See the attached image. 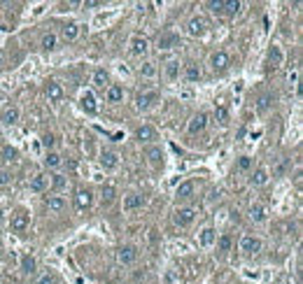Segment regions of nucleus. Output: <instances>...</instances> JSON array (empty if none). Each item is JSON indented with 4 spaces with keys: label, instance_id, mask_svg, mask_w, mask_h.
Returning <instances> with one entry per match:
<instances>
[{
    "label": "nucleus",
    "instance_id": "obj_1",
    "mask_svg": "<svg viewBox=\"0 0 303 284\" xmlns=\"http://www.w3.org/2000/svg\"><path fill=\"white\" fill-rule=\"evenodd\" d=\"M238 247H240V252L245 256H254V254H259L263 250V242H261V238H256V236H242Z\"/></svg>",
    "mask_w": 303,
    "mask_h": 284
},
{
    "label": "nucleus",
    "instance_id": "obj_2",
    "mask_svg": "<svg viewBox=\"0 0 303 284\" xmlns=\"http://www.w3.org/2000/svg\"><path fill=\"white\" fill-rule=\"evenodd\" d=\"M208 21H205V16H201V14H196V16H191V19L187 21V35L189 38H203V35L208 33Z\"/></svg>",
    "mask_w": 303,
    "mask_h": 284
},
{
    "label": "nucleus",
    "instance_id": "obj_3",
    "mask_svg": "<svg viewBox=\"0 0 303 284\" xmlns=\"http://www.w3.org/2000/svg\"><path fill=\"white\" fill-rule=\"evenodd\" d=\"M159 102V94L156 91H142V94L135 96V102L133 108L138 110V112H147V110H152Z\"/></svg>",
    "mask_w": 303,
    "mask_h": 284
},
{
    "label": "nucleus",
    "instance_id": "obj_4",
    "mask_svg": "<svg viewBox=\"0 0 303 284\" xmlns=\"http://www.w3.org/2000/svg\"><path fill=\"white\" fill-rule=\"evenodd\" d=\"M138 256H140V252H138L135 244H124V247L117 250V264L119 266H133L138 261Z\"/></svg>",
    "mask_w": 303,
    "mask_h": 284
},
{
    "label": "nucleus",
    "instance_id": "obj_5",
    "mask_svg": "<svg viewBox=\"0 0 303 284\" xmlns=\"http://www.w3.org/2000/svg\"><path fill=\"white\" fill-rule=\"evenodd\" d=\"M10 226H12V230H17V233H24V230L31 226V214H28L24 208L14 210L12 212V219H10Z\"/></svg>",
    "mask_w": 303,
    "mask_h": 284
},
{
    "label": "nucleus",
    "instance_id": "obj_6",
    "mask_svg": "<svg viewBox=\"0 0 303 284\" xmlns=\"http://www.w3.org/2000/svg\"><path fill=\"white\" fill-rule=\"evenodd\" d=\"M196 219V210L194 208H177L175 214H173V222L180 226V228H187V226H191Z\"/></svg>",
    "mask_w": 303,
    "mask_h": 284
},
{
    "label": "nucleus",
    "instance_id": "obj_7",
    "mask_svg": "<svg viewBox=\"0 0 303 284\" xmlns=\"http://www.w3.org/2000/svg\"><path fill=\"white\" fill-rule=\"evenodd\" d=\"M208 122H210L208 112H198V114L191 116V122H189L187 130L191 133V136H198V133H203V130L208 128Z\"/></svg>",
    "mask_w": 303,
    "mask_h": 284
},
{
    "label": "nucleus",
    "instance_id": "obj_8",
    "mask_svg": "<svg viewBox=\"0 0 303 284\" xmlns=\"http://www.w3.org/2000/svg\"><path fill=\"white\" fill-rule=\"evenodd\" d=\"M91 205H94V191L84 189V186H82V189H77V194H75V208L84 212V210H89Z\"/></svg>",
    "mask_w": 303,
    "mask_h": 284
},
{
    "label": "nucleus",
    "instance_id": "obj_9",
    "mask_svg": "<svg viewBox=\"0 0 303 284\" xmlns=\"http://www.w3.org/2000/svg\"><path fill=\"white\" fill-rule=\"evenodd\" d=\"M145 205H147V196H145V194H126V196H124V210L126 212L140 210Z\"/></svg>",
    "mask_w": 303,
    "mask_h": 284
},
{
    "label": "nucleus",
    "instance_id": "obj_10",
    "mask_svg": "<svg viewBox=\"0 0 303 284\" xmlns=\"http://www.w3.org/2000/svg\"><path fill=\"white\" fill-rule=\"evenodd\" d=\"M210 68H212V72H222V70H226L229 68V54H226L224 49L212 52V56H210Z\"/></svg>",
    "mask_w": 303,
    "mask_h": 284
},
{
    "label": "nucleus",
    "instance_id": "obj_11",
    "mask_svg": "<svg viewBox=\"0 0 303 284\" xmlns=\"http://www.w3.org/2000/svg\"><path fill=\"white\" fill-rule=\"evenodd\" d=\"M149 52V40L147 38H142V35H133L131 38V54L142 58V56H147Z\"/></svg>",
    "mask_w": 303,
    "mask_h": 284
},
{
    "label": "nucleus",
    "instance_id": "obj_12",
    "mask_svg": "<svg viewBox=\"0 0 303 284\" xmlns=\"http://www.w3.org/2000/svg\"><path fill=\"white\" fill-rule=\"evenodd\" d=\"M135 140L140 142V144H152L156 140V130L149 124H142V126L135 128Z\"/></svg>",
    "mask_w": 303,
    "mask_h": 284
},
{
    "label": "nucleus",
    "instance_id": "obj_13",
    "mask_svg": "<svg viewBox=\"0 0 303 284\" xmlns=\"http://www.w3.org/2000/svg\"><path fill=\"white\" fill-rule=\"evenodd\" d=\"M19 116H21L19 108H17V105H10V108L3 110V114H0V124H3L5 128H10V126H17Z\"/></svg>",
    "mask_w": 303,
    "mask_h": 284
},
{
    "label": "nucleus",
    "instance_id": "obj_14",
    "mask_svg": "<svg viewBox=\"0 0 303 284\" xmlns=\"http://www.w3.org/2000/svg\"><path fill=\"white\" fill-rule=\"evenodd\" d=\"M101 166H103V170H117L119 168V154H117L115 149H105L101 154Z\"/></svg>",
    "mask_w": 303,
    "mask_h": 284
},
{
    "label": "nucleus",
    "instance_id": "obj_15",
    "mask_svg": "<svg viewBox=\"0 0 303 284\" xmlns=\"http://www.w3.org/2000/svg\"><path fill=\"white\" fill-rule=\"evenodd\" d=\"M194 194H196V182L187 180V182H182L175 189V200H189V198H194Z\"/></svg>",
    "mask_w": 303,
    "mask_h": 284
},
{
    "label": "nucleus",
    "instance_id": "obj_16",
    "mask_svg": "<svg viewBox=\"0 0 303 284\" xmlns=\"http://www.w3.org/2000/svg\"><path fill=\"white\" fill-rule=\"evenodd\" d=\"M180 58H170V61H166V66H163V77L168 82H177L180 80Z\"/></svg>",
    "mask_w": 303,
    "mask_h": 284
},
{
    "label": "nucleus",
    "instance_id": "obj_17",
    "mask_svg": "<svg viewBox=\"0 0 303 284\" xmlns=\"http://www.w3.org/2000/svg\"><path fill=\"white\" fill-rule=\"evenodd\" d=\"M19 270H21V275H26V278L35 275V270H38V258H35L33 254H24V256H21Z\"/></svg>",
    "mask_w": 303,
    "mask_h": 284
},
{
    "label": "nucleus",
    "instance_id": "obj_18",
    "mask_svg": "<svg viewBox=\"0 0 303 284\" xmlns=\"http://www.w3.org/2000/svg\"><path fill=\"white\" fill-rule=\"evenodd\" d=\"M28 189L33 191V194H42V191L49 189V177L45 172H38L35 177H31V184H28Z\"/></svg>",
    "mask_w": 303,
    "mask_h": 284
},
{
    "label": "nucleus",
    "instance_id": "obj_19",
    "mask_svg": "<svg viewBox=\"0 0 303 284\" xmlns=\"http://www.w3.org/2000/svg\"><path fill=\"white\" fill-rule=\"evenodd\" d=\"M249 219L254 224H263L266 219H268V210H266V205H261V203H254V205H249Z\"/></svg>",
    "mask_w": 303,
    "mask_h": 284
},
{
    "label": "nucleus",
    "instance_id": "obj_20",
    "mask_svg": "<svg viewBox=\"0 0 303 284\" xmlns=\"http://www.w3.org/2000/svg\"><path fill=\"white\" fill-rule=\"evenodd\" d=\"M80 102H82V110L87 112V114H96L98 112V105H96V96L91 91H84L80 96Z\"/></svg>",
    "mask_w": 303,
    "mask_h": 284
},
{
    "label": "nucleus",
    "instance_id": "obj_21",
    "mask_svg": "<svg viewBox=\"0 0 303 284\" xmlns=\"http://www.w3.org/2000/svg\"><path fill=\"white\" fill-rule=\"evenodd\" d=\"M180 42V38H177L175 33H161L159 38H156V47L161 49V52H166V49H173Z\"/></svg>",
    "mask_w": 303,
    "mask_h": 284
},
{
    "label": "nucleus",
    "instance_id": "obj_22",
    "mask_svg": "<svg viewBox=\"0 0 303 284\" xmlns=\"http://www.w3.org/2000/svg\"><path fill=\"white\" fill-rule=\"evenodd\" d=\"M105 98H108L110 105L121 102V100H124V86H121V84H110L108 91H105Z\"/></svg>",
    "mask_w": 303,
    "mask_h": 284
},
{
    "label": "nucleus",
    "instance_id": "obj_23",
    "mask_svg": "<svg viewBox=\"0 0 303 284\" xmlns=\"http://www.w3.org/2000/svg\"><path fill=\"white\" fill-rule=\"evenodd\" d=\"M217 240V230L212 228V226H205V228L198 233V244L201 247H212Z\"/></svg>",
    "mask_w": 303,
    "mask_h": 284
},
{
    "label": "nucleus",
    "instance_id": "obj_24",
    "mask_svg": "<svg viewBox=\"0 0 303 284\" xmlns=\"http://www.w3.org/2000/svg\"><path fill=\"white\" fill-rule=\"evenodd\" d=\"M145 156H147V161L152 163V166H161L163 163V149L159 147V144H149V147L145 149Z\"/></svg>",
    "mask_w": 303,
    "mask_h": 284
},
{
    "label": "nucleus",
    "instance_id": "obj_25",
    "mask_svg": "<svg viewBox=\"0 0 303 284\" xmlns=\"http://www.w3.org/2000/svg\"><path fill=\"white\" fill-rule=\"evenodd\" d=\"M61 35H63L66 42H75L80 38V24L77 21H68L66 26H63V30H61Z\"/></svg>",
    "mask_w": 303,
    "mask_h": 284
},
{
    "label": "nucleus",
    "instance_id": "obj_26",
    "mask_svg": "<svg viewBox=\"0 0 303 284\" xmlns=\"http://www.w3.org/2000/svg\"><path fill=\"white\" fill-rule=\"evenodd\" d=\"M270 180V172L266 168H256L254 172H252V177H249V184L252 186H266Z\"/></svg>",
    "mask_w": 303,
    "mask_h": 284
},
{
    "label": "nucleus",
    "instance_id": "obj_27",
    "mask_svg": "<svg viewBox=\"0 0 303 284\" xmlns=\"http://www.w3.org/2000/svg\"><path fill=\"white\" fill-rule=\"evenodd\" d=\"M45 205H47L49 212H63L68 208L66 198H61V196H47L45 198Z\"/></svg>",
    "mask_w": 303,
    "mask_h": 284
},
{
    "label": "nucleus",
    "instance_id": "obj_28",
    "mask_svg": "<svg viewBox=\"0 0 303 284\" xmlns=\"http://www.w3.org/2000/svg\"><path fill=\"white\" fill-rule=\"evenodd\" d=\"M45 94L52 102H59L63 98V86H61L59 82H47V88H45Z\"/></svg>",
    "mask_w": 303,
    "mask_h": 284
},
{
    "label": "nucleus",
    "instance_id": "obj_29",
    "mask_svg": "<svg viewBox=\"0 0 303 284\" xmlns=\"http://www.w3.org/2000/svg\"><path fill=\"white\" fill-rule=\"evenodd\" d=\"M101 200H103V205H112V203H115V200H117V186H115V184H103Z\"/></svg>",
    "mask_w": 303,
    "mask_h": 284
},
{
    "label": "nucleus",
    "instance_id": "obj_30",
    "mask_svg": "<svg viewBox=\"0 0 303 284\" xmlns=\"http://www.w3.org/2000/svg\"><path fill=\"white\" fill-rule=\"evenodd\" d=\"M273 102H275V96H273V94H263V96H259V100H256V112H259V114L268 112V110L273 108Z\"/></svg>",
    "mask_w": 303,
    "mask_h": 284
},
{
    "label": "nucleus",
    "instance_id": "obj_31",
    "mask_svg": "<svg viewBox=\"0 0 303 284\" xmlns=\"http://www.w3.org/2000/svg\"><path fill=\"white\" fill-rule=\"evenodd\" d=\"M138 72H140V77H145V80H154L156 74H159V68H156L154 61H145L140 68H138Z\"/></svg>",
    "mask_w": 303,
    "mask_h": 284
},
{
    "label": "nucleus",
    "instance_id": "obj_32",
    "mask_svg": "<svg viewBox=\"0 0 303 284\" xmlns=\"http://www.w3.org/2000/svg\"><path fill=\"white\" fill-rule=\"evenodd\" d=\"M49 186H52V191H54V194L63 191V189L68 186L66 175H61V172H54V175H49Z\"/></svg>",
    "mask_w": 303,
    "mask_h": 284
},
{
    "label": "nucleus",
    "instance_id": "obj_33",
    "mask_svg": "<svg viewBox=\"0 0 303 284\" xmlns=\"http://www.w3.org/2000/svg\"><path fill=\"white\" fill-rule=\"evenodd\" d=\"M94 84L101 88H108L110 86V72L105 68H96L94 70Z\"/></svg>",
    "mask_w": 303,
    "mask_h": 284
},
{
    "label": "nucleus",
    "instance_id": "obj_34",
    "mask_svg": "<svg viewBox=\"0 0 303 284\" xmlns=\"http://www.w3.org/2000/svg\"><path fill=\"white\" fill-rule=\"evenodd\" d=\"M45 166H47L49 170L61 168V166H63V158H61L59 152H47V154H45Z\"/></svg>",
    "mask_w": 303,
    "mask_h": 284
},
{
    "label": "nucleus",
    "instance_id": "obj_35",
    "mask_svg": "<svg viewBox=\"0 0 303 284\" xmlns=\"http://www.w3.org/2000/svg\"><path fill=\"white\" fill-rule=\"evenodd\" d=\"M184 80L196 84V82L201 80V68H198V63H189L187 68H184Z\"/></svg>",
    "mask_w": 303,
    "mask_h": 284
},
{
    "label": "nucleus",
    "instance_id": "obj_36",
    "mask_svg": "<svg viewBox=\"0 0 303 284\" xmlns=\"http://www.w3.org/2000/svg\"><path fill=\"white\" fill-rule=\"evenodd\" d=\"M215 244H217V252H219V254H226V252H231V244H233V240H231L229 233H222V236L215 240Z\"/></svg>",
    "mask_w": 303,
    "mask_h": 284
},
{
    "label": "nucleus",
    "instance_id": "obj_37",
    "mask_svg": "<svg viewBox=\"0 0 303 284\" xmlns=\"http://www.w3.org/2000/svg\"><path fill=\"white\" fill-rule=\"evenodd\" d=\"M56 44H59V38H56L54 33H47V35H42V40H40V47L42 52H54Z\"/></svg>",
    "mask_w": 303,
    "mask_h": 284
},
{
    "label": "nucleus",
    "instance_id": "obj_38",
    "mask_svg": "<svg viewBox=\"0 0 303 284\" xmlns=\"http://www.w3.org/2000/svg\"><path fill=\"white\" fill-rule=\"evenodd\" d=\"M268 63L273 66V68H277V66H282V49L277 47V44H273L268 52Z\"/></svg>",
    "mask_w": 303,
    "mask_h": 284
},
{
    "label": "nucleus",
    "instance_id": "obj_39",
    "mask_svg": "<svg viewBox=\"0 0 303 284\" xmlns=\"http://www.w3.org/2000/svg\"><path fill=\"white\" fill-rule=\"evenodd\" d=\"M3 158H5V163H17L19 161V149L12 147V144H5L3 147Z\"/></svg>",
    "mask_w": 303,
    "mask_h": 284
},
{
    "label": "nucleus",
    "instance_id": "obj_40",
    "mask_svg": "<svg viewBox=\"0 0 303 284\" xmlns=\"http://www.w3.org/2000/svg\"><path fill=\"white\" fill-rule=\"evenodd\" d=\"M252 166H254V158H252V156H240V158H238L236 161V170L238 172H249V170H252Z\"/></svg>",
    "mask_w": 303,
    "mask_h": 284
},
{
    "label": "nucleus",
    "instance_id": "obj_41",
    "mask_svg": "<svg viewBox=\"0 0 303 284\" xmlns=\"http://www.w3.org/2000/svg\"><path fill=\"white\" fill-rule=\"evenodd\" d=\"M240 10L238 0H222V14H236Z\"/></svg>",
    "mask_w": 303,
    "mask_h": 284
},
{
    "label": "nucleus",
    "instance_id": "obj_42",
    "mask_svg": "<svg viewBox=\"0 0 303 284\" xmlns=\"http://www.w3.org/2000/svg\"><path fill=\"white\" fill-rule=\"evenodd\" d=\"M215 119L219 124H229V110H226V105H215Z\"/></svg>",
    "mask_w": 303,
    "mask_h": 284
},
{
    "label": "nucleus",
    "instance_id": "obj_43",
    "mask_svg": "<svg viewBox=\"0 0 303 284\" xmlns=\"http://www.w3.org/2000/svg\"><path fill=\"white\" fill-rule=\"evenodd\" d=\"M42 144H45V149H47V152H54L56 138L52 136V133H45V136H42Z\"/></svg>",
    "mask_w": 303,
    "mask_h": 284
},
{
    "label": "nucleus",
    "instance_id": "obj_44",
    "mask_svg": "<svg viewBox=\"0 0 303 284\" xmlns=\"http://www.w3.org/2000/svg\"><path fill=\"white\" fill-rule=\"evenodd\" d=\"M35 284H56V278H54V275H49V272H45V275H42Z\"/></svg>",
    "mask_w": 303,
    "mask_h": 284
},
{
    "label": "nucleus",
    "instance_id": "obj_45",
    "mask_svg": "<svg viewBox=\"0 0 303 284\" xmlns=\"http://www.w3.org/2000/svg\"><path fill=\"white\" fill-rule=\"evenodd\" d=\"M12 182V175L7 172V170H0V186H5V184Z\"/></svg>",
    "mask_w": 303,
    "mask_h": 284
},
{
    "label": "nucleus",
    "instance_id": "obj_46",
    "mask_svg": "<svg viewBox=\"0 0 303 284\" xmlns=\"http://www.w3.org/2000/svg\"><path fill=\"white\" fill-rule=\"evenodd\" d=\"M82 5H84V7L89 10V7H101L103 2H101V0H87V2H82Z\"/></svg>",
    "mask_w": 303,
    "mask_h": 284
},
{
    "label": "nucleus",
    "instance_id": "obj_47",
    "mask_svg": "<svg viewBox=\"0 0 303 284\" xmlns=\"http://www.w3.org/2000/svg\"><path fill=\"white\" fill-rule=\"evenodd\" d=\"M0 102H5V94L3 91H0Z\"/></svg>",
    "mask_w": 303,
    "mask_h": 284
},
{
    "label": "nucleus",
    "instance_id": "obj_48",
    "mask_svg": "<svg viewBox=\"0 0 303 284\" xmlns=\"http://www.w3.org/2000/svg\"><path fill=\"white\" fill-rule=\"evenodd\" d=\"M3 219H5V214H3V208H0V224H3Z\"/></svg>",
    "mask_w": 303,
    "mask_h": 284
},
{
    "label": "nucleus",
    "instance_id": "obj_49",
    "mask_svg": "<svg viewBox=\"0 0 303 284\" xmlns=\"http://www.w3.org/2000/svg\"><path fill=\"white\" fill-rule=\"evenodd\" d=\"M0 70H3V56H0Z\"/></svg>",
    "mask_w": 303,
    "mask_h": 284
}]
</instances>
